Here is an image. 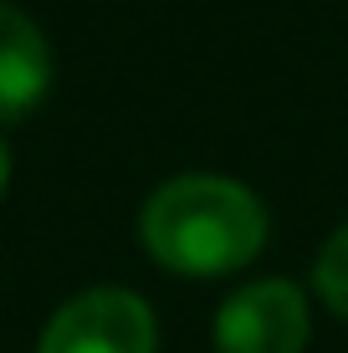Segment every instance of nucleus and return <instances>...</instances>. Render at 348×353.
<instances>
[{"label":"nucleus","mask_w":348,"mask_h":353,"mask_svg":"<svg viewBox=\"0 0 348 353\" xmlns=\"http://www.w3.org/2000/svg\"><path fill=\"white\" fill-rule=\"evenodd\" d=\"M267 205L231 174H174L139 210V241L174 276H231L267 246Z\"/></svg>","instance_id":"nucleus-1"},{"label":"nucleus","mask_w":348,"mask_h":353,"mask_svg":"<svg viewBox=\"0 0 348 353\" xmlns=\"http://www.w3.org/2000/svg\"><path fill=\"white\" fill-rule=\"evenodd\" d=\"M36 353H159V323L139 292L88 287L46 318Z\"/></svg>","instance_id":"nucleus-2"},{"label":"nucleus","mask_w":348,"mask_h":353,"mask_svg":"<svg viewBox=\"0 0 348 353\" xmlns=\"http://www.w3.org/2000/svg\"><path fill=\"white\" fill-rule=\"evenodd\" d=\"M307 338H313V312L303 287L287 276L236 287L210 323L215 353H303Z\"/></svg>","instance_id":"nucleus-3"},{"label":"nucleus","mask_w":348,"mask_h":353,"mask_svg":"<svg viewBox=\"0 0 348 353\" xmlns=\"http://www.w3.org/2000/svg\"><path fill=\"white\" fill-rule=\"evenodd\" d=\"M57 77L52 41L21 6L0 0V128L31 118Z\"/></svg>","instance_id":"nucleus-4"},{"label":"nucleus","mask_w":348,"mask_h":353,"mask_svg":"<svg viewBox=\"0 0 348 353\" xmlns=\"http://www.w3.org/2000/svg\"><path fill=\"white\" fill-rule=\"evenodd\" d=\"M313 292L328 312L348 318V221L323 241V251L313 261Z\"/></svg>","instance_id":"nucleus-5"},{"label":"nucleus","mask_w":348,"mask_h":353,"mask_svg":"<svg viewBox=\"0 0 348 353\" xmlns=\"http://www.w3.org/2000/svg\"><path fill=\"white\" fill-rule=\"evenodd\" d=\"M10 174H16V159H10V143L0 139V200H6V190H10Z\"/></svg>","instance_id":"nucleus-6"}]
</instances>
